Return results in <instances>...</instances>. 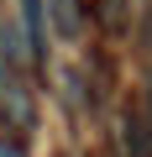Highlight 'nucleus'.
<instances>
[{
    "instance_id": "1",
    "label": "nucleus",
    "mask_w": 152,
    "mask_h": 157,
    "mask_svg": "<svg viewBox=\"0 0 152 157\" xmlns=\"http://www.w3.org/2000/svg\"><path fill=\"white\" fill-rule=\"evenodd\" d=\"M121 147H126V157H152V131H147L142 110L121 115Z\"/></svg>"
},
{
    "instance_id": "2",
    "label": "nucleus",
    "mask_w": 152,
    "mask_h": 157,
    "mask_svg": "<svg viewBox=\"0 0 152 157\" xmlns=\"http://www.w3.org/2000/svg\"><path fill=\"white\" fill-rule=\"evenodd\" d=\"M21 26H26V52L32 63L47 58V32H42V0H21Z\"/></svg>"
},
{
    "instance_id": "3",
    "label": "nucleus",
    "mask_w": 152,
    "mask_h": 157,
    "mask_svg": "<svg viewBox=\"0 0 152 157\" xmlns=\"http://www.w3.org/2000/svg\"><path fill=\"white\" fill-rule=\"evenodd\" d=\"M0 157H26V152H21L16 141H0Z\"/></svg>"
}]
</instances>
